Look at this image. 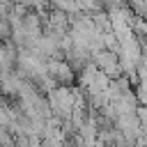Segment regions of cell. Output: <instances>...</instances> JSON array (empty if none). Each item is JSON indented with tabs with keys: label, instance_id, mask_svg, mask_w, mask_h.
<instances>
[{
	"label": "cell",
	"instance_id": "cell-5",
	"mask_svg": "<svg viewBox=\"0 0 147 147\" xmlns=\"http://www.w3.org/2000/svg\"><path fill=\"white\" fill-rule=\"evenodd\" d=\"M124 147H142V145H138V142H126Z\"/></svg>",
	"mask_w": 147,
	"mask_h": 147
},
{
	"label": "cell",
	"instance_id": "cell-4",
	"mask_svg": "<svg viewBox=\"0 0 147 147\" xmlns=\"http://www.w3.org/2000/svg\"><path fill=\"white\" fill-rule=\"evenodd\" d=\"M133 34L138 39H147V18H138L136 16V21H133Z\"/></svg>",
	"mask_w": 147,
	"mask_h": 147
},
{
	"label": "cell",
	"instance_id": "cell-2",
	"mask_svg": "<svg viewBox=\"0 0 147 147\" xmlns=\"http://www.w3.org/2000/svg\"><path fill=\"white\" fill-rule=\"evenodd\" d=\"M48 69V76H53L57 80V85H64V87H74V80H76V71L69 67L67 60H48L46 64Z\"/></svg>",
	"mask_w": 147,
	"mask_h": 147
},
{
	"label": "cell",
	"instance_id": "cell-1",
	"mask_svg": "<svg viewBox=\"0 0 147 147\" xmlns=\"http://www.w3.org/2000/svg\"><path fill=\"white\" fill-rule=\"evenodd\" d=\"M92 62H94L108 78H113V80H117V78L124 76V74H122V64H119V55L113 53V51H101V53H96V55L92 57Z\"/></svg>",
	"mask_w": 147,
	"mask_h": 147
},
{
	"label": "cell",
	"instance_id": "cell-3",
	"mask_svg": "<svg viewBox=\"0 0 147 147\" xmlns=\"http://www.w3.org/2000/svg\"><path fill=\"white\" fill-rule=\"evenodd\" d=\"M126 5L138 18H147V0H126Z\"/></svg>",
	"mask_w": 147,
	"mask_h": 147
}]
</instances>
